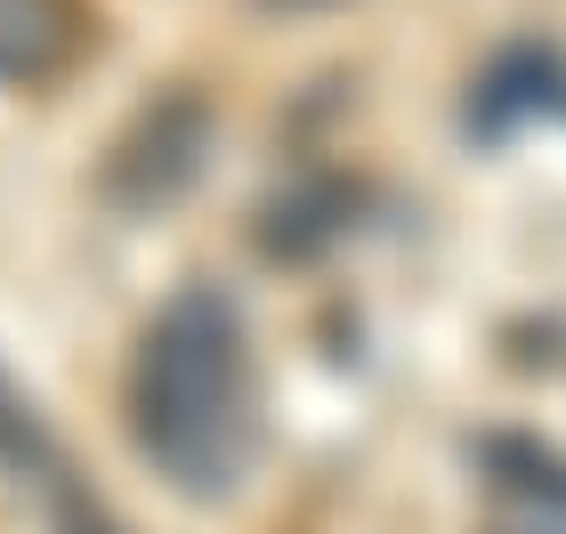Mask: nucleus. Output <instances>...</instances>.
Returning <instances> with one entry per match:
<instances>
[{"label": "nucleus", "instance_id": "nucleus-1", "mask_svg": "<svg viewBox=\"0 0 566 534\" xmlns=\"http://www.w3.org/2000/svg\"><path fill=\"white\" fill-rule=\"evenodd\" d=\"M130 438L178 494L219 502L260 453V365L219 292H178L130 356Z\"/></svg>", "mask_w": 566, "mask_h": 534}, {"label": "nucleus", "instance_id": "nucleus-2", "mask_svg": "<svg viewBox=\"0 0 566 534\" xmlns=\"http://www.w3.org/2000/svg\"><path fill=\"white\" fill-rule=\"evenodd\" d=\"M202 138H211V130H202V106H187V97H178V106H154L138 130L114 146V163H106V195H114V202H130V211H154V202H170V195L202 170Z\"/></svg>", "mask_w": 566, "mask_h": 534}, {"label": "nucleus", "instance_id": "nucleus-3", "mask_svg": "<svg viewBox=\"0 0 566 534\" xmlns=\"http://www.w3.org/2000/svg\"><path fill=\"white\" fill-rule=\"evenodd\" d=\"M82 49L73 0H0V82H49Z\"/></svg>", "mask_w": 566, "mask_h": 534}, {"label": "nucleus", "instance_id": "nucleus-4", "mask_svg": "<svg viewBox=\"0 0 566 534\" xmlns=\"http://www.w3.org/2000/svg\"><path fill=\"white\" fill-rule=\"evenodd\" d=\"M41 462H49V421L0 365V470H41Z\"/></svg>", "mask_w": 566, "mask_h": 534}, {"label": "nucleus", "instance_id": "nucleus-5", "mask_svg": "<svg viewBox=\"0 0 566 534\" xmlns=\"http://www.w3.org/2000/svg\"><path fill=\"white\" fill-rule=\"evenodd\" d=\"M65 534H114V526L97 519V511H73V519H65Z\"/></svg>", "mask_w": 566, "mask_h": 534}]
</instances>
